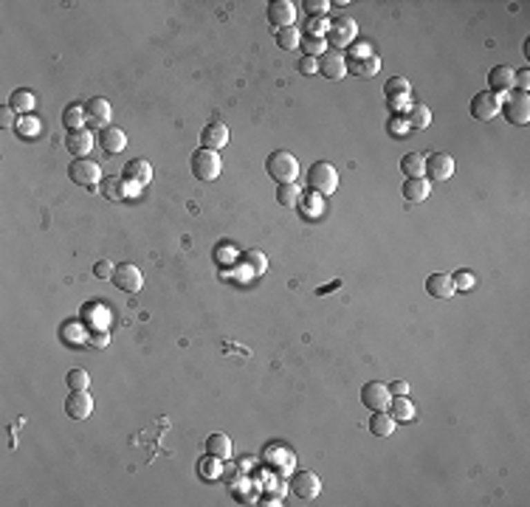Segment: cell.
<instances>
[{"mask_svg":"<svg viewBox=\"0 0 530 507\" xmlns=\"http://www.w3.org/2000/svg\"><path fill=\"white\" fill-rule=\"evenodd\" d=\"M370 431L375 434V437H390V434L395 431V420L390 412H372L370 417Z\"/></svg>","mask_w":530,"mask_h":507,"instance_id":"4dcf8cb0","label":"cell"},{"mask_svg":"<svg viewBox=\"0 0 530 507\" xmlns=\"http://www.w3.org/2000/svg\"><path fill=\"white\" fill-rule=\"evenodd\" d=\"M68 178L74 180L77 186H96L99 180H102V169L96 161L91 158H77L74 164L68 166Z\"/></svg>","mask_w":530,"mask_h":507,"instance_id":"8992f818","label":"cell"},{"mask_svg":"<svg viewBox=\"0 0 530 507\" xmlns=\"http://www.w3.org/2000/svg\"><path fill=\"white\" fill-rule=\"evenodd\" d=\"M500 111H502V99L497 93H491V90H482V93H477L471 99V116L480 119V122H491Z\"/></svg>","mask_w":530,"mask_h":507,"instance_id":"52a82bcc","label":"cell"},{"mask_svg":"<svg viewBox=\"0 0 530 507\" xmlns=\"http://www.w3.org/2000/svg\"><path fill=\"white\" fill-rule=\"evenodd\" d=\"M243 265H245V271H249L252 279H254V276H263V274H265L268 260H265L263 251H245V254H243Z\"/></svg>","mask_w":530,"mask_h":507,"instance_id":"d6a6232c","label":"cell"},{"mask_svg":"<svg viewBox=\"0 0 530 507\" xmlns=\"http://www.w3.org/2000/svg\"><path fill=\"white\" fill-rule=\"evenodd\" d=\"M513 88L527 93V88H530V70L527 68H522V70H516V74H513Z\"/></svg>","mask_w":530,"mask_h":507,"instance_id":"816d5d0a","label":"cell"},{"mask_svg":"<svg viewBox=\"0 0 530 507\" xmlns=\"http://www.w3.org/2000/svg\"><path fill=\"white\" fill-rule=\"evenodd\" d=\"M265 172L276 180V184H294L299 178V164L288 150H274L265 158Z\"/></svg>","mask_w":530,"mask_h":507,"instance_id":"6da1fadb","label":"cell"},{"mask_svg":"<svg viewBox=\"0 0 530 507\" xmlns=\"http://www.w3.org/2000/svg\"><path fill=\"white\" fill-rule=\"evenodd\" d=\"M34 104H37V99H34V93L31 90H15L12 96H9V107L15 113H31L34 111Z\"/></svg>","mask_w":530,"mask_h":507,"instance_id":"836d02e7","label":"cell"},{"mask_svg":"<svg viewBox=\"0 0 530 507\" xmlns=\"http://www.w3.org/2000/svg\"><path fill=\"white\" fill-rule=\"evenodd\" d=\"M291 490L299 496V499H305V501H310V499H316L322 493V479L313 474V470H296V474L291 477Z\"/></svg>","mask_w":530,"mask_h":507,"instance_id":"9c48e42d","label":"cell"},{"mask_svg":"<svg viewBox=\"0 0 530 507\" xmlns=\"http://www.w3.org/2000/svg\"><path fill=\"white\" fill-rule=\"evenodd\" d=\"M328 31H330V20L328 17H307L305 34H310V37H328Z\"/></svg>","mask_w":530,"mask_h":507,"instance_id":"7bdbcfd3","label":"cell"},{"mask_svg":"<svg viewBox=\"0 0 530 507\" xmlns=\"http://www.w3.org/2000/svg\"><path fill=\"white\" fill-rule=\"evenodd\" d=\"M65 383H68L70 392H82V389L91 386V375H88L85 370H70V372L65 375Z\"/></svg>","mask_w":530,"mask_h":507,"instance_id":"b9f144b4","label":"cell"},{"mask_svg":"<svg viewBox=\"0 0 530 507\" xmlns=\"http://www.w3.org/2000/svg\"><path fill=\"white\" fill-rule=\"evenodd\" d=\"M432 192V184L426 178H406L401 184V195L406 203H423Z\"/></svg>","mask_w":530,"mask_h":507,"instance_id":"44dd1931","label":"cell"},{"mask_svg":"<svg viewBox=\"0 0 530 507\" xmlns=\"http://www.w3.org/2000/svg\"><path fill=\"white\" fill-rule=\"evenodd\" d=\"M409 90H412V85L404 77H392V79H386V85H384V96L386 99H390V96H409Z\"/></svg>","mask_w":530,"mask_h":507,"instance_id":"60d3db41","label":"cell"},{"mask_svg":"<svg viewBox=\"0 0 530 507\" xmlns=\"http://www.w3.org/2000/svg\"><path fill=\"white\" fill-rule=\"evenodd\" d=\"M113 271H116V265H113L111 260H99V262L93 265V276H96V279H113Z\"/></svg>","mask_w":530,"mask_h":507,"instance_id":"7dc6e473","label":"cell"},{"mask_svg":"<svg viewBox=\"0 0 530 507\" xmlns=\"http://www.w3.org/2000/svg\"><path fill=\"white\" fill-rule=\"evenodd\" d=\"M356 34H359V26H356V20H350V17H336L333 23H330V31H328V37L325 40H330L333 43V48H350L352 43H356Z\"/></svg>","mask_w":530,"mask_h":507,"instance_id":"5b68a950","label":"cell"},{"mask_svg":"<svg viewBox=\"0 0 530 507\" xmlns=\"http://www.w3.org/2000/svg\"><path fill=\"white\" fill-rule=\"evenodd\" d=\"M17 122H15V111L6 104V107H0V127H15Z\"/></svg>","mask_w":530,"mask_h":507,"instance_id":"db71d44e","label":"cell"},{"mask_svg":"<svg viewBox=\"0 0 530 507\" xmlns=\"http://www.w3.org/2000/svg\"><path fill=\"white\" fill-rule=\"evenodd\" d=\"M82 111H85V122L91 127H108L111 124V102L108 99H102V96H91L85 104H82Z\"/></svg>","mask_w":530,"mask_h":507,"instance_id":"7c38bea8","label":"cell"},{"mask_svg":"<svg viewBox=\"0 0 530 507\" xmlns=\"http://www.w3.org/2000/svg\"><path fill=\"white\" fill-rule=\"evenodd\" d=\"M386 102H390V111L398 116V113H404L406 116V111H409V107H412V102H409V96H390V99H386Z\"/></svg>","mask_w":530,"mask_h":507,"instance_id":"c3c4849f","label":"cell"},{"mask_svg":"<svg viewBox=\"0 0 530 507\" xmlns=\"http://www.w3.org/2000/svg\"><path fill=\"white\" fill-rule=\"evenodd\" d=\"M406 122H409V127L412 130H426L429 124H432V111L426 104H420V102H412V107L406 111V116H404Z\"/></svg>","mask_w":530,"mask_h":507,"instance_id":"f546056e","label":"cell"},{"mask_svg":"<svg viewBox=\"0 0 530 507\" xmlns=\"http://www.w3.org/2000/svg\"><path fill=\"white\" fill-rule=\"evenodd\" d=\"M220 462H223V459L209 457V454H206V457L198 462V474H200L206 482H215V479L220 477Z\"/></svg>","mask_w":530,"mask_h":507,"instance_id":"8d00e7d4","label":"cell"},{"mask_svg":"<svg viewBox=\"0 0 530 507\" xmlns=\"http://www.w3.org/2000/svg\"><path fill=\"white\" fill-rule=\"evenodd\" d=\"M40 130H43V124H40L37 116H23V119H17V124H15V133H17L20 138H34V135H40Z\"/></svg>","mask_w":530,"mask_h":507,"instance_id":"f35d334b","label":"cell"},{"mask_svg":"<svg viewBox=\"0 0 530 507\" xmlns=\"http://www.w3.org/2000/svg\"><path fill=\"white\" fill-rule=\"evenodd\" d=\"M122 178L124 180H130V184H135V186H150L153 184V164L150 161H144V158H133V161H127L124 164V172H122Z\"/></svg>","mask_w":530,"mask_h":507,"instance_id":"9a60e30c","label":"cell"},{"mask_svg":"<svg viewBox=\"0 0 530 507\" xmlns=\"http://www.w3.org/2000/svg\"><path fill=\"white\" fill-rule=\"evenodd\" d=\"M99 144H102V150L108 153V155H119V153L127 147V135H124V130H122V127L108 124V127H102Z\"/></svg>","mask_w":530,"mask_h":507,"instance_id":"d6986e66","label":"cell"},{"mask_svg":"<svg viewBox=\"0 0 530 507\" xmlns=\"http://www.w3.org/2000/svg\"><path fill=\"white\" fill-rule=\"evenodd\" d=\"M390 394H409V383L406 381H395L390 386Z\"/></svg>","mask_w":530,"mask_h":507,"instance_id":"11a10c76","label":"cell"},{"mask_svg":"<svg viewBox=\"0 0 530 507\" xmlns=\"http://www.w3.org/2000/svg\"><path fill=\"white\" fill-rule=\"evenodd\" d=\"M299 48L305 51V57H322L328 51V40L325 37H310V34H305Z\"/></svg>","mask_w":530,"mask_h":507,"instance_id":"ab89813d","label":"cell"},{"mask_svg":"<svg viewBox=\"0 0 530 507\" xmlns=\"http://www.w3.org/2000/svg\"><path fill=\"white\" fill-rule=\"evenodd\" d=\"M386 412L392 414L395 423H409V420H415V406H412V401H409L406 394H392V401H390V406H386Z\"/></svg>","mask_w":530,"mask_h":507,"instance_id":"4316f807","label":"cell"},{"mask_svg":"<svg viewBox=\"0 0 530 507\" xmlns=\"http://www.w3.org/2000/svg\"><path fill=\"white\" fill-rule=\"evenodd\" d=\"M59 338L70 347H85V338H88V330L82 321H65L59 327Z\"/></svg>","mask_w":530,"mask_h":507,"instance_id":"f1b7e54d","label":"cell"},{"mask_svg":"<svg viewBox=\"0 0 530 507\" xmlns=\"http://www.w3.org/2000/svg\"><path fill=\"white\" fill-rule=\"evenodd\" d=\"M200 144L206 150H215L220 153L226 144H229V127L223 122H209L203 130H200Z\"/></svg>","mask_w":530,"mask_h":507,"instance_id":"e0dca14e","label":"cell"},{"mask_svg":"<svg viewBox=\"0 0 530 507\" xmlns=\"http://www.w3.org/2000/svg\"><path fill=\"white\" fill-rule=\"evenodd\" d=\"M299 211H302V217L305 220H319V217L325 214V198L319 195V192H305L302 198H299Z\"/></svg>","mask_w":530,"mask_h":507,"instance_id":"cb8c5ba5","label":"cell"},{"mask_svg":"<svg viewBox=\"0 0 530 507\" xmlns=\"http://www.w3.org/2000/svg\"><path fill=\"white\" fill-rule=\"evenodd\" d=\"M82 318H85V327H91V330H108L111 310L102 307V305H96V302H91V305L82 307Z\"/></svg>","mask_w":530,"mask_h":507,"instance_id":"603a6c76","label":"cell"},{"mask_svg":"<svg viewBox=\"0 0 530 507\" xmlns=\"http://www.w3.org/2000/svg\"><path fill=\"white\" fill-rule=\"evenodd\" d=\"M62 124H65L68 130H82V127H85V111H82V104H68L65 113H62Z\"/></svg>","mask_w":530,"mask_h":507,"instance_id":"d590c367","label":"cell"},{"mask_svg":"<svg viewBox=\"0 0 530 507\" xmlns=\"http://www.w3.org/2000/svg\"><path fill=\"white\" fill-rule=\"evenodd\" d=\"M372 54H375L372 43H352V46H350V59H359V57H372Z\"/></svg>","mask_w":530,"mask_h":507,"instance_id":"681fc988","label":"cell"},{"mask_svg":"<svg viewBox=\"0 0 530 507\" xmlns=\"http://www.w3.org/2000/svg\"><path fill=\"white\" fill-rule=\"evenodd\" d=\"M305 9H307V17H328L330 3L328 0H305Z\"/></svg>","mask_w":530,"mask_h":507,"instance_id":"f6af8a7d","label":"cell"},{"mask_svg":"<svg viewBox=\"0 0 530 507\" xmlns=\"http://www.w3.org/2000/svg\"><path fill=\"white\" fill-rule=\"evenodd\" d=\"M296 68H299L302 77H313V74H319V59H316V57H302Z\"/></svg>","mask_w":530,"mask_h":507,"instance_id":"bcb514c9","label":"cell"},{"mask_svg":"<svg viewBox=\"0 0 530 507\" xmlns=\"http://www.w3.org/2000/svg\"><path fill=\"white\" fill-rule=\"evenodd\" d=\"M390 401H392L390 386H384V383H378V381L364 383V389H361V403H364L370 412H386Z\"/></svg>","mask_w":530,"mask_h":507,"instance_id":"ba28073f","label":"cell"},{"mask_svg":"<svg viewBox=\"0 0 530 507\" xmlns=\"http://www.w3.org/2000/svg\"><path fill=\"white\" fill-rule=\"evenodd\" d=\"M307 186H310V192H319L322 198L333 195L339 189V172H336V166L328 164V161H316L307 169Z\"/></svg>","mask_w":530,"mask_h":507,"instance_id":"7a4b0ae2","label":"cell"},{"mask_svg":"<svg viewBox=\"0 0 530 507\" xmlns=\"http://www.w3.org/2000/svg\"><path fill=\"white\" fill-rule=\"evenodd\" d=\"M406 130H412V127H409V122H406L404 116H395V119H390V133H392V135H404Z\"/></svg>","mask_w":530,"mask_h":507,"instance_id":"f5cc1de1","label":"cell"},{"mask_svg":"<svg viewBox=\"0 0 530 507\" xmlns=\"http://www.w3.org/2000/svg\"><path fill=\"white\" fill-rule=\"evenodd\" d=\"M141 192V186L130 184V180L124 178H108L104 180V195H108L111 200H127V198H135Z\"/></svg>","mask_w":530,"mask_h":507,"instance_id":"7402d4cb","label":"cell"},{"mask_svg":"<svg viewBox=\"0 0 530 507\" xmlns=\"http://www.w3.org/2000/svg\"><path fill=\"white\" fill-rule=\"evenodd\" d=\"M426 172L429 178V184L435 180V184H443V180H448L451 175H454V158L451 155H446V153H429L426 155Z\"/></svg>","mask_w":530,"mask_h":507,"instance_id":"30bf717a","label":"cell"},{"mask_svg":"<svg viewBox=\"0 0 530 507\" xmlns=\"http://www.w3.org/2000/svg\"><path fill=\"white\" fill-rule=\"evenodd\" d=\"M299 43H302V34H299V28H276V46L282 48V51H296L299 48Z\"/></svg>","mask_w":530,"mask_h":507,"instance_id":"e575fe53","label":"cell"},{"mask_svg":"<svg viewBox=\"0 0 530 507\" xmlns=\"http://www.w3.org/2000/svg\"><path fill=\"white\" fill-rule=\"evenodd\" d=\"M502 113L511 124H527L530 122V93L511 90V96L502 102Z\"/></svg>","mask_w":530,"mask_h":507,"instance_id":"277c9868","label":"cell"},{"mask_svg":"<svg viewBox=\"0 0 530 507\" xmlns=\"http://www.w3.org/2000/svg\"><path fill=\"white\" fill-rule=\"evenodd\" d=\"M426 294L432 299H451L454 296V282L451 274H432L426 279Z\"/></svg>","mask_w":530,"mask_h":507,"instance_id":"d4e9b609","label":"cell"},{"mask_svg":"<svg viewBox=\"0 0 530 507\" xmlns=\"http://www.w3.org/2000/svg\"><path fill=\"white\" fill-rule=\"evenodd\" d=\"M88 341H91V347H96V350H104L111 344V333L108 330H93L91 336H88Z\"/></svg>","mask_w":530,"mask_h":507,"instance_id":"f907efd6","label":"cell"},{"mask_svg":"<svg viewBox=\"0 0 530 507\" xmlns=\"http://www.w3.org/2000/svg\"><path fill=\"white\" fill-rule=\"evenodd\" d=\"M206 454L209 457H218V459H229L231 457V440L226 437V434H220V431H215V434H209L206 437Z\"/></svg>","mask_w":530,"mask_h":507,"instance_id":"83f0119b","label":"cell"},{"mask_svg":"<svg viewBox=\"0 0 530 507\" xmlns=\"http://www.w3.org/2000/svg\"><path fill=\"white\" fill-rule=\"evenodd\" d=\"M319 74L322 77H328V79H344L347 77V59L341 57V54H336V51H325L322 57H319Z\"/></svg>","mask_w":530,"mask_h":507,"instance_id":"ac0fdd59","label":"cell"},{"mask_svg":"<svg viewBox=\"0 0 530 507\" xmlns=\"http://www.w3.org/2000/svg\"><path fill=\"white\" fill-rule=\"evenodd\" d=\"M65 150L74 155V158H88L91 155V150H93V135H91V130H68V135H65Z\"/></svg>","mask_w":530,"mask_h":507,"instance_id":"2e32d148","label":"cell"},{"mask_svg":"<svg viewBox=\"0 0 530 507\" xmlns=\"http://www.w3.org/2000/svg\"><path fill=\"white\" fill-rule=\"evenodd\" d=\"M381 70V57L372 54V57H359V59H347V74H356V77H375Z\"/></svg>","mask_w":530,"mask_h":507,"instance_id":"484cf974","label":"cell"},{"mask_svg":"<svg viewBox=\"0 0 530 507\" xmlns=\"http://www.w3.org/2000/svg\"><path fill=\"white\" fill-rule=\"evenodd\" d=\"M513 74L516 70L508 68V65H497V68H491V74H488V85H491V93H511L516 90L513 88Z\"/></svg>","mask_w":530,"mask_h":507,"instance_id":"ffe728a7","label":"cell"},{"mask_svg":"<svg viewBox=\"0 0 530 507\" xmlns=\"http://www.w3.org/2000/svg\"><path fill=\"white\" fill-rule=\"evenodd\" d=\"M451 282H454V291H471L477 285V276L471 271H457V274H451Z\"/></svg>","mask_w":530,"mask_h":507,"instance_id":"ee69618b","label":"cell"},{"mask_svg":"<svg viewBox=\"0 0 530 507\" xmlns=\"http://www.w3.org/2000/svg\"><path fill=\"white\" fill-rule=\"evenodd\" d=\"M423 169H426V158H423L420 153H406L401 158V172L406 178H423Z\"/></svg>","mask_w":530,"mask_h":507,"instance_id":"1f68e13d","label":"cell"},{"mask_svg":"<svg viewBox=\"0 0 530 507\" xmlns=\"http://www.w3.org/2000/svg\"><path fill=\"white\" fill-rule=\"evenodd\" d=\"M299 198H302V192H299V186L296 184H279L276 186V203L279 206H296L299 203Z\"/></svg>","mask_w":530,"mask_h":507,"instance_id":"74e56055","label":"cell"},{"mask_svg":"<svg viewBox=\"0 0 530 507\" xmlns=\"http://www.w3.org/2000/svg\"><path fill=\"white\" fill-rule=\"evenodd\" d=\"M91 412H93V397H91L88 389H82V392H70V394L65 397V414H68V417H74V420H88Z\"/></svg>","mask_w":530,"mask_h":507,"instance_id":"5bb4252c","label":"cell"},{"mask_svg":"<svg viewBox=\"0 0 530 507\" xmlns=\"http://www.w3.org/2000/svg\"><path fill=\"white\" fill-rule=\"evenodd\" d=\"M113 285L124 294H138L141 285H144V276H141V271L133 262H122L113 271Z\"/></svg>","mask_w":530,"mask_h":507,"instance_id":"8fae6325","label":"cell"},{"mask_svg":"<svg viewBox=\"0 0 530 507\" xmlns=\"http://www.w3.org/2000/svg\"><path fill=\"white\" fill-rule=\"evenodd\" d=\"M220 169H223L220 153L206 150V147L195 150V155H192V175L198 180H215V178H220Z\"/></svg>","mask_w":530,"mask_h":507,"instance_id":"3957f363","label":"cell"},{"mask_svg":"<svg viewBox=\"0 0 530 507\" xmlns=\"http://www.w3.org/2000/svg\"><path fill=\"white\" fill-rule=\"evenodd\" d=\"M296 20V6L291 0H271L268 3V23L276 28H291Z\"/></svg>","mask_w":530,"mask_h":507,"instance_id":"4fadbf2b","label":"cell"}]
</instances>
